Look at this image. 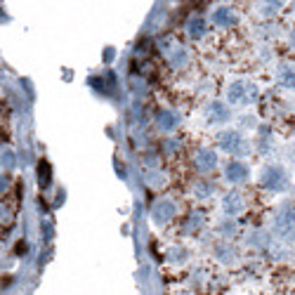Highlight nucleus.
I'll return each mask as SVG.
<instances>
[{
    "mask_svg": "<svg viewBox=\"0 0 295 295\" xmlns=\"http://www.w3.org/2000/svg\"><path fill=\"white\" fill-rule=\"evenodd\" d=\"M227 99H229L234 106L251 104V102L257 99V87H255L253 83H246V81H236V83L229 85V90H227Z\"/></svg>",
    "mask_w": 295,
    "mask_h": 295,
    "instance_id": "nucleus-1",
    "label": "nucleus"
},
{
    "mask_svg": "<svg viewBox=\"0 0 295 295\" xmlns=\"http://www.w3.org/2000/svg\"><path fill=\"white\" fill-rule=\"evenodd\" d=\"M220 147L227 151V154H232V156H243V154H248V142L243 139L241 132H236V130H229V132H222L220 135Z\"/></svg>",
    "mask_w": 295,
    "mask_h": 295,
    "instance_id": "nucleus-2",
    "label": "nucleus"
},
{
    "mask_svg": "<svg viewBox=\"0 0 295 295\" xmlns=\"http://www.w3.org/2000/svg\"><path fill=\"white\" fill-rule=\"evenodd\" d=\"M262 187L269 191H284L288 187V175L281 166H269V168L262 172Z\"/></svg>",
    "mask_w": 295,
    "mask_h": 295,
    "instance_id": "nucleus-3",
    "label": "nucleus"
},
{
    "mask_svg": "<svg viewBox=\"0 0 295 295\" xmlns=\"http://www.w3.org/2000/svg\"><path fill=\"white\" fill-rule=\"evenodd\" d=\"M274 232L284 241H295V212H281V215H276Z\"/></svg>",
    "mask_w": 295,
    "mask_h": 295,
    "instance_id": "nucleus-4",
    "label": "nucleus"
},
{
    "mask_svg": "<svg viewBox=\"0 0 295 295\" xmlns=\"http://www.w3.org/2000/svg\"><path fill=\"white\" fill-rule=\"evenodd\" d=\"M206 116H208L211 123H227L229 121V109L222 104V102H212L206 109Z\"/></svg>",
    "mask_w": 295,
    "mask_h": 295,
    "instance_id": "nucleus-5",
    "label": "nucleus"
},
{
    "mask_svg": "<svg viewBox=\"0 0 295 295\" xmlns=\"http://www.w3.org/2000/svg\"><path fill=\"white\" fill-rule=\"evenodd\" d=\"M227 179L229 182H234V184H241V182H246L248 179V168L243 166L241 161H232L229 166H227Z\"/></svg>",
    "mask_w": 295,
    "mask_h": 295,
    "instance_id": "nucleus-6",
    "label": "nucleus"
},
{
    "mask_svg": "<svg viewBox=\"0 0 295 295\" xmlns=\"http://www.w3.org/2000/svg\"><path fill=\"white\" fill-rule=\"evenodd\" d=\"M215 166H217L215 151H212V149H201L199 156H196V168H199L201 172H211Z\"/></svg>",
    "mask_w": 295,
    "mask_h": 295,
    "instance_id": "nucleus-7",
    "label": "nucleus"
},
{
    "mask_svg": "<svg viewBox=\"0 0 295 295\" xmlns=\"http://www.w3.org/2000/svg\"><path fill=\"white\" fill-rule=\"evenodd\" d=\"M175 215V203H170V201H161L154 206V222L156 224H166Z\"/></svg>",
    "mask_w": 295,
    "mask_h": 295,
    "instance_id": "nucleus-8",
    "label": "nucleus"
},
{
    "mask_svg": "<svg viewBox=\"0 0 295 295\" xmlns=\"http://www.w3.org/2000/svg\"><path fill=\"white\" fill-rule=\"evenodd\" d=\"M222 208H224V212H227L229 217H234V215H239V212L246 208V203H243L241 194H227L224 201H222Z\"/></svg>",
    "mask_w": 295,
    "mask_h": 295,
    "instance_id": "nucleus-9",
    "label": "nucleus"
},
{
    "mask_svg": "<svg viewBox=\"0 0 295 295\" xmlns=\"http://www.w3.org/2000/svg\"><path fill=\"white\" fill-rule=\"evenodd\" d=\"M212 21L217 26H234L236 24V14H234L232 7H217L212 12Z\"/></svg>",
    "mask_w": 295,
    "mask_h": 295,
    "instance_id": "nucleus-10",
    "label": "nucleus"
},
{
    "mask_svg": "<svg viewBox=\"0 0 295 295\" xmlns=\"http://www.w3.org/2000/svg\"><path fill=\"white\" fill-rule=\"evenodd\" d=\"M279 83L288 90H295V64H281L279 66Z\"/></svg>",
    "mask_w": 295,
    "mask_h": 295,
    "instance_id": "nucleus-11",
    "label": "nucleus"
},
{
    "mask_svg": "<svg viewBox=\"0 0 295 295\" xmlns=\"http://www.w3.org/2000/svg\"><path fill=\"white\" fill-rule=\"evenodd\" d=\"M179 126V116L175 111H161L158 114V127L161 130H175Z\"/></svg>",
    "mask_w": 295,
    "mask_h": 295,
    "instance_id": "nucleus-12",
    "label": "nucleus"
},
{
    "mask_svg": "<svg viewBox=\"0 0 295 295\" xmlns=\"http://www.w3.org/2000/svg\"><path fill=\"white\" fill-rule=\"evenodd\" d=\"M189 33H191V38H201L203 36V24H201V19H194L189 24Z\"/></svg>",
    "mask_w": 295,
    "mask_h": 295,
    "instance_id": "nucleus-13",
    "label": "nucleus"
},
{
    "mask_svg": "<svg viewBox=\"0 0 295 295\" xmlns=\"http://www.w3.org/2000/svg\"><path fill=\"white\" fill-rule=\"evenodd\" d=\"M281 2H284V0H267V2H264V14H272V12H276Z\"/></svg>",
    "mask_w": 295,
    "mask_h": 295,
    "instance_id": "nucleus-14",
    "label": "nucleus"
},
{
    "mask_svg": "<svg viewBox=\"0 0 295 295\" xmlns=\"http://www.w3.org/2000/svg\"><path fill=\"white\" fill-rule=\"evenodd\" d=\"M196 191L201 194V199L206 196V194H211V187H206V184H201V187H196Z\"/></svg>",
    "mask_w": 295,
    "mask_h": 295,
    "instance_id": "nucleus-15",
    "label": "nucleus"
},
{
    "mask_svg": "<svg viewBox=\"0 0 295 295\" xmlns=\"http://www.w3.org/2000/svg\"><path fill=\"white\" fill-rule=\"evenodd\" d=\"M293 47H295V33H293Z\"/></svg>",
    "mask_w": 295,
    "mask_h": 295,
    "instance_id": "nucleus-16",
    "label": "nucleus"
}]
</instances>
